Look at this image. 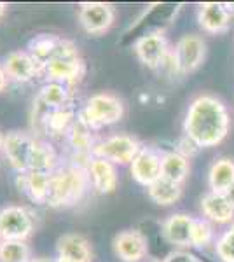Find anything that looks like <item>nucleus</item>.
<instances>
[{"label":"nucleus","mask_w":234,"mask_h":262,"mask_svg":"<svg viewBox=\"0 0 234 262\" xmlns=\"http://www.w3.org/2000/svg\"><path fill=\"white\" fill-rule=\"evenodd\" d=\"M231 112L219 96L201 93L190 100L184 117V137L199 149L220 145L231 131Z\"/></svg>","instance_id":"f257e3e1"},{"label":"nucleus","mask_w":234,"mask_h":262,"mask_svg":"<svg viewBox=\"0 0 234 262\" xmlns=\"http://www.w3.org/2000/svg\"><path fill=\"white\" fill-rule=\"evenodd\" d=\"M89 177L86 166L82 164H67L59 166L51 175L49 194L46 205L53 208H63V206L75 205L82 200L84 192L89 187Z\"/></svg>","instance_id":"f03ea898"},{"label":"nucleus","mask_w":234,"mask_h":262,"mask_svg":"<svg viewBox=\"0 0 234 262\" xmlns=\"http://www.w3.org/2000/svg\"><path fill=\"white\" fill-rule=\"evenodd\" d=\"M84 74V61L79 54L77 46L72 40L63 39L58 53L51 61L46 63L40 69V75L48 82H61L69 86L70 82H75Z\"/></svg>","instance_id":"7ed1b4c3"},{"label":"nucleus","mask_w":234,"mask_h":262,"mask_svg":"<svg viewBox=\"0 0 234 262\" xmlns=\"http://www.w3.org/2000/svg\"><path fill=\"white\" fill-rule=\"evenodd\" d=\"M79 117L96 131L121 121L124 117V103L112 93H96L88 98L84 108L79 112Z\"/></svg>","instance_id":"20e7f679"},{"label":"nucleus","mask_w":234,"mask_h":262,"mask_svg":"<svg viewBox=\"0 0 234 262\" xmlns=\"http://www.w3.org/2000/svg\"><path fill=\"white\" fill-rule=\"evenodd\" d=\"M142 147L143 143L138 138H135L133 135L117 133L101 142H96L95 149H93V156L107 159V161L114 163L116 166L117 164H121V166L127 164L130 166Z\"/></svg>","instance_id":"39448f33"},{"label":"nucleus","mask_w":234,"mask_h":262,"mask_svg":"<svg viewBox=\"0 0 234 262\" xmlns=\"http://www.w3.org/2000/svg\"><path fill=\"white\" fill-rule=\"evenodd\" d=\"M35 221L27 206L9 205L0 210V242H27Z\"/></svg>","instance_id":"423d86ee"},{"label":"nucleus","mask_w":234,"mask_h":262,"mask_svg":"<svg viewBox=\"0 0 234 262\" xmlns=\"http://www.w3.org/2000/svg\"><path fill=\"white\" fill-rule=\"evenodd\" d=\"M177 74H193L203 65L206 58V42L198 33H187L177 40L175 49H172Z\"/></svg>","instance_id":"0eeeda50"},{"label":"nucleus","mask_w":234,"mask_h":262,"mask_svg":"<svg viewBox=\"0 0 234 262\" xmlns=\"http://www.w3.org/2000/svg\"><path fill=\"white\" fill-rule=\"evenodd\" d=\"M169 53L172 49H169L168 39L163 30L148 32L135 42V54L151 70L161 69Z\"/></svg>","instance_id":"6e6552de"},{"label":"nucleus","mask_w":234,"mask_h":262,"mask_svg":"<svg viewBox=\"0 0 234 262\" xmlns=\"http://www.w3.org/2000/svg\"><path fill=\"white\" fill-rule=\"evenodd\" d=\"M35 137L25 131H11L6 135L4 140V154L7 161L18 173H27L30 170L33 147H35Z\"/></svg>","instance_id":"1a4fd4ad"},{"label":"nucleus","mask_w":234,"mask_h":262,"mask_svg":"<svg viewBox=\"0 0 234 262\" xmlns=\"http://www.w3.org/2000/svg\"><path fill=\"white\" fill-rule=\"evenodd\" d=\"M116 21V9L105 2H84L79 6V23L84 32L101 35L109 32Z\"/></svg>","instance_id":"9d476101"},{"label":"nucleus","mask_w":234,"mask_h":262,"mask_svg":"<svg viewBox=\"0 0 234 262\" xmlns=\"http://www.w3.org/2000/svg\"><path fill=\"white\" fill-rule=\"evenodd\" d=\"M234 21V6L222 2H205L198 9V25L205 33L217 35L231 28Z\"/></svg>","instance_id":"9b49d317"},{"label":"nucleus","mask_w":234,"mask_h":262,"mask_svg":"<svg viewBox=\"0 0 234 262\" xmlns=\"http://www.w3.org/2000/svg\"><path fill=\"white\" fill-rule=\"evenodd\" d=\"M161 159H163V152L159 149L143 145L133 163L130 164L133 180L145 189L154 184L157 179H161Z\"/></svg>","instance_id":"f8f14e48"},{"label":"nucleus","mask_w":234,"mask_h":262,"mask_svg":"<svg viewBox=\"0 0 234 262\" xmlns=\"http://www.w3.org/2000/svg\"><path fill=\"white\" fill-rule=\"evenodd\" d=\"M114 253L122 262H140L147 257L148 243L142 231L138 229H126L121 231L114 238Z\"/></svg>","instance_id":"ddd939ff"},{"label":"nucleus","mask_w":234,"mask_h":262,"mask_svg":"<svg viewBox=\"0 0 234 262\" xmlns=\"http://www.w3.org/2000/svg\"><path fill=\"white\" fill-rule=\"evenodd\" d=\"M193 215L178 212L166 217L161 224V234L169 245L177 247V250H185L190 247V232L194 226Z\"/></svg>","instance_id":"4468645a"},{"label":"nucleus","mask_w":234,"mask_h":262,"mask_svg":"<svg viewBox=\"0 0 234 262\" xmlns=\"http://www.w3.org/2000/svg\"><path fill=\"white\" fill-rule=\"evenodd\" d=\"M86 171L93 189L98 194H110L117 189L119 175L114 163H110L103 158H95L93 156L86 164Z\"/></svg>","instance_id":"2eb2a0df"},{"label":"nucleus","mask_w":234,"mask_h":262,"mask_svg":"<svg viewBox=\"0 0 234 262\" xmlns=\"http://www.w3.org/2000/svg\"><path fill=\"white\" fill-rule=\"evenodd\" d=\"M199 210L205 221L217 224V226H231L234 222V206L222 192L208 191L201 198Z\"/></svg>","instance_id":"dca6fc26"},{"label":"nucleus","mask_w":234,"mask_h":262,"mask_svg":"<svg viewBox=\"0 0 234 262\" xmlns=\"http://www.w3.org/2000/svg\"><path fill=\"white\" fill-rule=\"evenodd\" d=\"M4 69H6L9 79L16 82H30L40 75L39 63L33 60V56L28 51H12L7 54L6 61H4Z\"/></svg>","instance_id":"f3484780"},{"label":"nucleus","mask_w":234,"mask_h":262,"mask_svg":"<svg viewBox=\"0 0 234 262\" xmlns=\"http://www.w3.org/2000/svg\"><path fill=\"white\" fill-rule=\"evenodd\" d=\"M56 252L58 259H65L70 262H91L93 259L91 245L82 234H75V232L59 236Z\"/></svg>","instance_id":"a211bd4d"},{"label":"nucleus","mask_w":234,"mask_h":262,"mask_svg":"<svg viewBox=\"0 0 234 262\" xmlns=\"http://www.w3.org/2000/svg\"><path fill=\"white\" fill-rule=\"evenodd\" d=\"M51 175L53 173H35V171L19 173L18 177L19 191H23L32 201L39 203V205H46L49 194Z\"/></svg>","instance_id":"6ab92c4d"},{"label":"nucleus","mask_w":234,"mask_h":262,"mask_svg":"<svg viewBox=\"0 0 234 262\" xmlns=\"http://www.w3.org/2000/svg\"><path fill=\"white\" fill-rule=\"evenodd\" d=\"M189 173H190L189 158H185V156L180 154L178 150L163 152V159H161V177L184 185Z\"/></svg>","instance_id":"aec40b11"},{"label":"nucleus","mask_w":234,"mask_h":262,"mask_svg":"<svg viewBox=\"0 0 234 262\" xmlns=\"http://www.w3.org/2000/svg\"><path fill=\"white\" fill-rule=\"evenodd\" d=\"M234 184V159L219 158L208 170V187L211 192H225Z\"/></svg>","instance_id":"412c9836"},{"label":"nucleus","mask_w":234,"mask_h":262,"mask_svg":"<svg viewBox=\"0 0 234 262\" xmlns=\"http://www.w3.org/2000/svg\"><path fill=\"white\" fill-rule=\"evenodd\" d=\"M61 166L58 159V154L54 150V147L49 142L37 138L35 147H33L32 161H30V170L35 173H54L58 168Z\"/></svg>","instance_id":"4be33fe9"},{"label":"nucleus","mask_w":234,"mask_h":262,"mask_svg":"<svg viewBox=\"0 0 234 262\" xmlns=\"http://www.w3.org/2000/svg\"><path fill=\"white\" fill-rule=\"evenodd\" d=\"M93 131L95 129H93L84 119H80L77 114V121L74 122L72 129L69 131V135H67L72 149L80 156H86L88 159L93 158V149H95V145H96Z\"/></svg>","instance_id":"5701e85b"},{"label":"nucleus","mask_w":234,"mask_h":262,"mask_svg":"<svg viewBox=\"0 0 234 262\" xmlns=\"http://www.w3.org/2000/svg\"><path fill=\"white\" fill-rule=\"evenodd\" d=\"M147 194L156 205L172 206L182 198V194H184V185L161 177V179H157L152 185H148Z\"/></svg>","instance_id":"b1692460"},{"label":"nucleus","mask_w":234,"mask_h":262,"mask_svg":"<svg viewBox=\"0 0 234 262\" xmlns=\"http://www.w3.org/2000/svg\"><path fill=\"white\" fill-rule=\"evenodd\" d=\"M75 121H77L75 111L69 105V107H65V108L51 111L49 116L46 117V121H44L42 131H44L46 135H51V137H63V135H69V131L72 129Z\"/></svg>","instance_id":"393cba45"},{"label":"nucleus","mask_w":234,"mask_h":262,"mask_svg":"<svg viewBox=\"0 0 234 262\" xmlns=\"http://www.w3.org/2000/svg\"><path fill=\"white\" fill-rule=\"evenodd\" d=\"M37 100L42 101L51 111L65 108L70 105V90L67 84L61 82H46L37 96Z\"/></svg>","instance_id":"a878e982"},{"label":"nucleus","mask_w":234,"mask_h":262,"mask_svg":"<svg viewBox=\"0 0 234 262\" xmlns=\"http://www.w3.org/2000/svg\"><path fill=\"white\" fill-rule=\"evenodd\" d=\"M61 37L56 35H39L37 39H33L30 42V49L28 53L33 56V60L39 63V67L46 65L48 61H51L54 58V54L58 53L59 46H61Z\"/></svg>","instance_id":"bb28decb"},{"label":"nucleus","mask_w":234,"mask_h":262,"mask_svg":"<svg viewBox=\"0 0 234 262\" xmlns=\"http://www.w3.org/2000/svg\"><path fill=\"white\" fill-rule=\"evenodd\" d=\"M210 245H215L214 224L205 221V219H194L193 232H190V247L203 250Z\"/></svg>","instance_id":"cd10ccee"},{"label":"nucleus","mask_w":234,"mask_h":262,"mask_svg":"<svg viewBox=\"0 0 234 262\" xmlns=\"http://www.w3.org/2000/svg\"><path fill=\"white\" fill-rule=\"evenodd\" d=\"M32 252L27 242H0V262H30Z\"/></svg>","instance_id":"c85d7f7f"},{"label":"nucleus","mask_w":234,"mask_h":262,"mask_svg":"<svg viewBox=\"0 0 234 262\" xmlns=\"http://www.w3.org/2000/svg\"><path fill=\"white\" fill-rule=\"evenodd\" d=\"M214 248L220 262H234V222L215 239Z\"/></svg>","instance_id":"c756f323"},{"label":"nucleus","mask_w":234,"mask_h":262,"mask_svg":"<svg viewBox=\"0 0 234 262\" xmlns=\"http://www.w3.org/2000/svg\"><path fill=\"white\" fill-rule=\"evenodd\" d=\"M164 262H201L196 255L187 250H173L163 259Z\"/></svg>","instance_id":"7c9ffc66"},{"label":"nucleus","mask_w":234,"mask_h":262,"mask_svg":"<svg viewBox=\"0 0 234 262\" xmlns=\"http://www.w3.org/2000/svg\"><path fill=\"white\" fill-rule=\"evenodd\" d=\"M177 150L180 152V154H184L185 158H189V159H190V158H193V156L196 154V152L199 150V147L196 145L194 142H190L187 137H184V138L180 140V143H178V149H177Z\"/></svg>","instance_id":"2f4dec72"},{"label":"nucleus","mask_w":234,"mask_h":262,"mask_svg":"<svg viewBox=\"0 0 234 262\" xmlns=\"http://www.w3.org/2000/svg\"><path fill=\"white\" fill-rule=\"evenodd\" d=\"M7 84H9V75H7L6 69H4V65H0V93L7 88Z\"/></svg>","instance_id":"473e14b6"},{"label":"nucleus","mask_w":234,"mask_h":262,"mask_svg":"<svg viewBox=\"0 0 234 262\" xmlns=\"http://www.w3.org/2000/svg\"><path fill=\"white\" fill-rule=\"evenodd\" d=\"M224 194H225V198L229 200V203H231V205L234 206V184H232L231 187H229Z\"/></svg>","instance_id":"72a5a7b5"},{"label":"nucleus","mask_w":234,"mask_h":262,"mask_svg":"<svg viewBox=\"0 0 234 262\" xmlns=\"http://www.w3.org/2000/svg\"><path fill=\"white\" fill-rule=\"evenodd\" d=\"M30 262H58V259H49V257H32Z\"/></svg>","instance_id":"f704fd0d"},{"label":"nucleus","mask_w":234,"mask_h":262,"mask_svg":"<svg viewBox=\"0 0 234 262\" xmlns=\"http://www.w3.org/2000/svg\"><path fill=\"white\" fill-rule=\"evenodd\" d=\"M6 9H7V6L4 2H0V18L4 16V12H6Z\"/></svg>","instance_id":"c9c22d12"},{"label":"nucleus","mask_w":234,"mask_h":262,"mask_svg":"<svg viewBox=\"0 0 234 262\" xmlns=\"http://www.w3.org/2000/svg\"><path fill=\"white\" fill-rule=\"evenodd\" d=\"M4 140H6V135H4L2 131H0V150L4 149Z\"/></svg>","instance_id":"e433bc0d"},{"label":"nucleus","mask_w":234,"mask_h":262,"mask_svg":"<svg viewBox=\"0 0 234 262\" xmlns=\"http://www.w3.org/2000/svg\"><path fill=\"white\" fill-rule=\"evenodd\" d=\"M58 262H70V260H65V259H58Z\"/></svg>","instance_id":"4c0bfd02"},{"label":"nucleus","mask_w":234,"mask_h":262,"mask_svg":"<svg viewBox=\"0 0 234 262\" xmlns=\"http://www.w3.org/2000/svg\"><path fill=\"white\" fill-rule=\"evenodd\" d=\"M148 262H164V260H157V259H154V260H148Z\"/></svg>","instance_id":"58836bf2"}]
</instances>
